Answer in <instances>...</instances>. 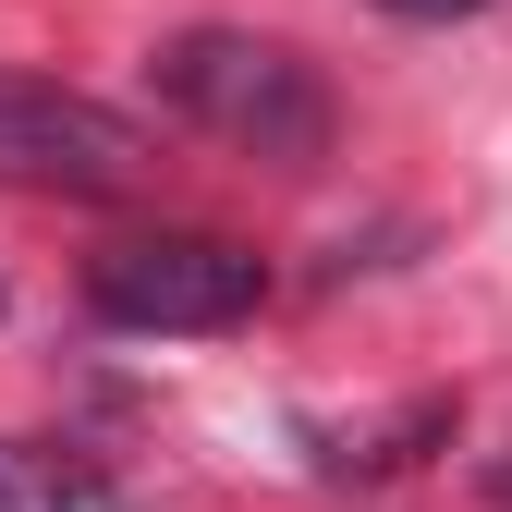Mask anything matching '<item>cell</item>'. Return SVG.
Segmentation results:
<instances>
[{
	"label": "cell",
	"instance_id": "cell-3",
	"mask_svg": "<svg viewBox=\"0 0 512 512\" xmlns=\"http://www.w3.org/2000/svg\"><path fill=\"white\" fill-rule=\"evenodd\" d=\"M147 159L159 147H147L135 110L0 61V183H25V196H135Z\"/></svg>",
	"mask_w": 512,
	"mask_h": 512
},
{
	"label": "cell",
	"instance_id": "cell-1",
	"mask_svg": "<svg viewBox=\"0 0 512 512\" xmlns=\"http://www.w3.org/2000/svg\"><path fill=\"white\" fill-rule=\"evenodd\" d=\"M159 98L196 122V135L269 159V171H305L330 159V86H317V61L281 49V37H244V25H183L159 61Z\"/></svg>",
	"mask_w": 512,
	"mask_h": 512
},
{
	"label": "cell",
	"instance_id": "cell-4",
	"mask_svg": "<svg viewBox=\"0 0 512 512\" xmlns=\"http://www.w3.org/2000/svg\"><path fill=\"white\" fill-rule=\"evenodd\" d=\"M0 512H147L122 476H98L86 452H49V439H0Z\"/></svg>",
	"mask_w": 512,
	"mask_h": 512
},
{
	"label": "cell",
	"instance_id": "cell-2",
	"mask_svg": "<svg viewBox=\"0 0 512 512\" xmlns=\"http://www.w3.org/2000/svg\"><path fill=\"white\" fill-rule=\"evenodd\" d=\"M86 305L110 330H147V342H196V330H244L269 305V269L256 244L232 232H122L86 256Z\"/></svg>",
	"mask_w": 512,
	"mask_h": 512
},
{
	"label": "cell",
	"instance_id": "cell-6",
	"mask_svg": "<svg viewBox=\"0 0 512 512\" xmlns=\"http://www.w3.org/2000/svg\"><path fill=\"white\" fill-rule=\"evenodd\" d=\"M0 305H13V293H0Z\"/></svg>",
	"mask_w": 512,
	"mask_h": 512
},
{
	"label": "cell",
	"instance_id": "cell-5",
	"mask_svg": "<svg viewBox=\"0 0 512 512\" xmlns=\"http://www.w3.org/2000/svg\"><path fill=\"white\" fill-rule=\"evenodd\" d=\"M378 13H403V25H452V13H476V0H378Z\"/></svg>",
	"mask_w": 512,
	"mask_h": 512
}]
</instances>
